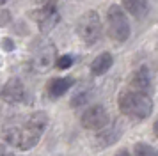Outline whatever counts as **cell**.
Segmentation results:
<instances>
[{"mask_svg": "<svg viewBox=\"0 0 158 156\" xmlns=\"http://www.w3.org/2000/svg\"><path fill=\"white\" fill-rule=\"evenodd\" d=\"M123 9L128 11L133 18L142 20L149 11V4L148 0H123Z\"/></svg>", "mask_w": 158, "mask_h": 156, "instance_id": "cell-13", "label": "cell"}, {"mask_svg": "<svg viewBox=\"0 0 158 156\" xmlns=\"http://www.w3.org/2000/svg\"><path fill=\"white\" fill-rule=\"evenodd\" d=\"M80 122L85 129H103L105 126L110 124V117H108L107 108L103 105H93L85 108L84 113L80 115Z\"/></svg>", "mask_w": 158, "mask_h": 156, "instance_id": "cell-6", "label": "cell"}, {"mask_svg": "<svg viewBox=\"0 0 158 156\" xmlns=\"http://www.w3.org/2000/svg\"><path fill=\"white\" fill-rule=\"evenodd\" d=\"M75 84V78L71 76H62V78H53L46 85V92L52 99H57L60 96H64L66 92L69 91V87Z\"/></svg>", "mask_w": 158, "mask_h": 156, "instance_id": "cell-11", "label": "cell"}, {"mask_svg": "<svg viewBox=\"0 0 158 156\" xmlns=\"http://www.w3.org/2000/svg\"><path fill=\"white\" fill-rule=\"evenodd\" d=\"M135 156H158V151L148 144L139 142V144H135Z\"/></svg>", "mask_w": 158, "mask_h": 156, "instance_id": "cell-15", "label": "cell"}, {"mask_svg": "<svg viewBox=\"0 0 158 156\" xmlns=\"http://www.w3.org/2000/svg\"><path fill=\"white\" fill-rule=\"evenodd\" d=\"M130 85L133 87V91L149 94L153 91V84H151V73L148 68H139V69L131 75L130 78Z\"/></svg>", "mask_w": 158, "mask_h": 156, "instance_id": "cell-10", "label": "cell"}, {"mask_svg": "<svg viewBox=\"0 0 158 156\" xmlns=\"http://www.w3.org/2000/svg\"><path fill=\"white\" fill-rule=\"evenodd\" d=\"M119 110L126 117L135 121L148 119L153 110V99L149 94H144L139 91H124L119 96Z\"/></svg>", "mask_w": 158, "mask_h": 156, "instance_id": "cell-2", "label": "cell"}, {"mask_svg": "<svg viewBox=\"0 0 158 156\" xmlns=\"http://www.w3.org/2000/svg\"><path fill=\"white\" fill-rule=\"evenodd\" d=\"M112 64H114V57H112V53L103 51V53H100V55L91 62V73H93L94 76L105 75V73L112 68Z\"/></svg>", "mask_w": 158, "mask_h": 156, "instance_id": "cell-12", "label": "cell"}, {"mask_svg": "<svg viewBox=\"0 0 158 156\" xmlns=\"http://www.w3.org/2000/svg\"><path fill=\"white\" fill-rule=\"evenodd\" d=\"M123 131H124V124H123L121 121H114V124H108V126H105L103 129L98 131V135L94 137L93 147L94 149L110 147L112 144H115L121 138Z\"/></svg>", "mask_w": 158, "mask_h": 156, "instance_id": "cell-7", "label": "cell"}, {"mask_svg": "<svg viewBox=\"0 0 158 156\" xmlns=\"http://www.w3.org/2000/svg\"><path fill=\"white\" fill-rule=\"evenodd\" d=\"M114 156H131V154H130L126 149H121V151H117V153H115Z\"/></svg>", "mask_w": 158, "mask_h": 156, "instance_id": "cell-18", "label": "cell"}, {"mask_svg": "<svg viewBox=\"0 0 158 156\" xmlns=\"http://www.w3.org/2000/svg\"><path fill=\"white\" fill-rule=\"evenodd\" d=\"M2 98L4 101H7L11 105L15 103H22L25 99V87H23L20 78H11L6 82V85L2 87Z\"/></svg>", "mask_w": 158, "mask_h": 156, "instance_id": "cell-9", "label": "cell"}, {"mask_svg": "<svg viewBox=\"0 0 158 156\" xmlns=\"http://www.w3.org/2000/svg\"><path fill=\"white\" fill-rule=\"evenodd\" d=\"M46 126H48V115L44 112H36L22 126L7 128L4 131V138L13 147H18L20 151H29L39 142Z\"/></svg>", "mask_w": 158, "mask_h": 156, "instance_id": "cell-1", "label": "cell"}, {"mask_svg": "<svg viewBox=\"0 0 158 156\" xmlns=\"http://www.w3.org/2000/svg\"><path fill=\"white\" fill-rule=\"evenodd\" d=\"M153 133H155V137L158 138V121L155 122V126H153Z\"/></svg>", "mask_w": 158, "mask_h": 156, "instance_id": "cell-19", "label": "cell"}, {"mask_svg": "<svg viewBox=\"0 0 158 156\" xmlns=\"http://www.w3.org/2000/svg\"><path fill=\"white\" fill-rule=\"evenodd\" d=\"M73 66V57L71 55H60L55 60V68L57 69H68V68H71Z\"/></svg>", "mask_w": 158, "mask_h": 156, "instance_id": "cell-16", "label": "cell"}, {"mask_svg": "<svg viewBox=\"0 0 158 156\" xmlns=\"http://www.w3.org/2000/svg\"><path fill=\"white\" fill-rule=\"evenodd\" d=\"M32 18L36 20L37 27H39L41 32H48V30H52V28L59 23V20H60L59 11L52 6V4L41 7V9H36V11L32 13Z\"/></svg>", "mask_w": 158, "mask_h": 156, "instance_id": "cell-8", "label": "cell"}, {"mask_svg": "<svg viewBox=\"0 0 158 156\" xmlns=\"http://www.w3.org/2000/svg\"><path fill=\"white\" fill-rule=\"evenodd\" d=\"M55 64V46L46 41H37L32 46L30 66L36 73H46Z\"/></svg>", "mask_w": 158, "mask_h": 156, "instance_id": "cell-5", "label": "cell"}, {"mask_svg": "<svg viewBox=\"0 0 158 156\" xmlns=\"http://www.w3.org/2000/svg\"><path fill=\"white\" fill-rule=\"evenodd\" d=\"M107 21H108V35L115 43H124L130 37V23L126 20V14L121 6L112 4L107 11Z\"/></svg>", "mask_w": 158, "mask_h": 156, "instance_id": "cell-4", "label": "cell"}, {"mask_svg": "<svg viewBox=\"0 0 158 156\" xmlns=\"http://www.w3.org/2000/svg\"><path fill=\"white\" fill-rule=\"evenodd\" d=\"M2 156H16V154H13V153H6V154H2Z\"/></svg>", "mask_w": 158, "mask_h": 156, "instance_id": "cell-20", "label": "cell"}, {"mask_svg": "<svg viewBox=\"0 0 158 156\" xmlns=\"http://www.w3.org/2000/svg\"><path fill=\"white\" fill-rule=\"evenodd\" d=\"M103 34V25H101V18L96 11H87L78 18L77 21V35L80 41L85 44H94L101 39Z\"/></svg>", "mask_w": 158, "mask_h": 156, "instance_id": "cell-3", "label": "cell"}, {"mask_svg": "<svg viewBox=\"0 0 158 156\" xmlns=\"http://www.w3.org/2000/svg\"><path fill=\"white\" fill-rule=\"evenodd\" d=\"M9 21H11V14H9V11L0 9V27H6Z\"/></svg>", "mask_w": 158, "mask_h": 156, "instance_id": "cell-17", "label": "cell"}, {"mask_svg": "<svg viewBox=\"0 0 158 156\" xmlns=\"http://www.w3.org/2000/svg\"><path fill=\"white\" fill-rule=\"evenodd\" d=\"M93 96V87H85V89H80L75 96L71 98V106L73 108H78V106H84L91 99Z\"/></svg>", "mask_w": 158, "mask_h": 156, "instance_id": "cell-14", "label": "cell"}, {"mask_svg": "<svg viewBox=\"0 0 158 156\" xmlns=\"http://www.w3.org/2000/svg\"><path fill=\"white\" fill-rule=\"evenodd\" d=\"M4 2H6V0H0V4H4Z\"/></svg>", "mask_w": 158, "mask_h": 156, "instance_id": "cell-21", "label": "cell"}]
</instances>
